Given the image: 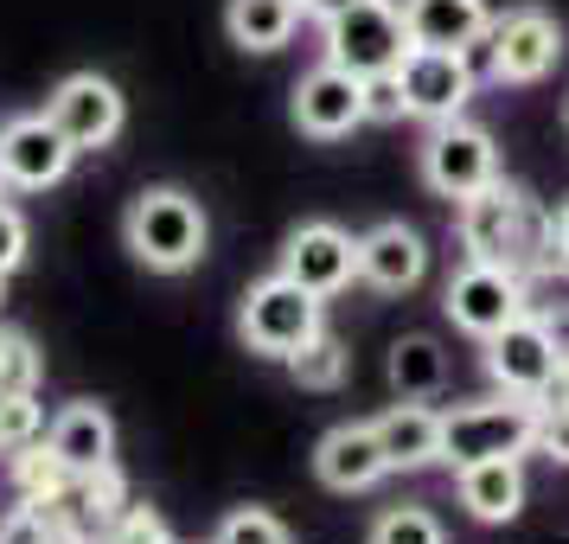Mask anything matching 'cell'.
<instances>
[{
    "instance_id": "11",
    "label": "cell",
    "mask_w": 569,
    "mask_h": 544,
    "mask_svg": "<svg viewBox=\"0 0 569 544\" xmlns=\"http://www.w3.org/2000/svg\"><path fill=\"white\" fill-rule=\"evenodd\" d=\"M365 78L346 71L333 58H320L308 78L295 83V129L313 141H346L352 129H365Z\"/></svg>"
},
{
    "instance_id": "21",
    "label": "cell",
    "mask_w": 569,
    "mask_h": 544,
    "mask_svg": "<svg viewBox=\"0 0 569 544\" xmlns=\"http://www.w3.org/2000/svg\"><path fill=\"white\" fill-rule=\"evenodd\" d=\"M455 481H461V506L480 518V525H512V518L525 513V467H518V455L455 467Z\"/></svg>"
},
{
    "instance_id": "25",
    "label": "cell",
    "mask_w": 569,
    "mask_h": 544,
    "mask_svg": "<svg viewBox=\"0 0 569 544\" xmlns=\"http://www.w3.org/2000/svg\"><path fill=\"white\" fill-rule=\"evenodd\" d=\"M288 372H295V385H301V390H339V385H346V346L320 327V334L288 359Z\"/></svg>"
},
{
    "instance_id": "33",
    "label": "cell",
    "mask_w": 569,
    "mask_h": 544,
    "mask_svg": "<svg viewBox=\"0 0 569 544\" xmlns=\"http://www.w3.org/2000/svg\"><path fill=\"white\" fill-rule=\"evenodd\" d=\"M538 448H543V455H550L557 467H569V404H543Z\"/></svg>"
},
{
    "instance_id": "40",
    "label": "cell",
    "mask_w": 569,
    "mask_h": 544,
    "mask_svg": "<svg viewBox=\"0 0 569 544\" xmlns=\"http://www.w3.org/2000/svg\"><path fill=\"white\" fill-rule=\"evenodd\" d=\"M0 186H7V180H0Z\"/></svg>"
},
{
    "instance_id": "22",
    "label": "cell",
    "mask_w": 569,
    "mask_h": 544,
    "mask_svg": "<svg viewBox=\"0 0 569 544\" xmlns=\"http://www.w3.org/2000/svg\"><path fill=\"white\" fill-rule=\"evenodd\" d=\"M301 20H308L301 0H231L224 7V32L243 52H282Z\"/></svg>"
},
{
    "instance_id": "38",
    "label": "cell",
    "mask_w": 569,
    "mask_h": 544,
    "mask_svg": "<svg viewBox=\"0 0 569 544\" xmlns=\"http://www.w3.org/2000/svg\"><path fill=\"white\" fill-rule=\"evenodd\" d=\"M563 122H569V109H563Z\"/></svg>"
},
{
    "instance_id": "27",
    "label": "cell",
    "mask_w": 569,
    "mask_h": 544,
    "mask_svg": "<svg viewBox=\"0 0 569 544\" xmlns=\"http://www.w3.org/2000/svg\"><path fill=\"white\" fill-rule=\"evenodd\" d=\"M365 544H448V538H441V518L429 506H390V513L371 518Z\"/></svg>"
},
{
    "instance_id": "24",
    "label": "cell",
    "mask_w": 569,
    "mask_h": 544,
    "mask_svg": "<svg viewBox=\"0 0 569 544\" xmlns=\"http://www.w3.org/2000/svg\"><path fill=\"white\" fill-rule=\"evenodd\" d=\"M7 467H13L20 500H46V493L71 487V467H64V455H58L52 442H32V448H20V455H7Z\"/></svg>"
},
{
    "instance_id": "7",
    "label": "cell",
    "mask_w": 569,
    "mask_h": 544,
    "mask_svg": "<svg viewBox=\"0 0 569 544\" xmlns=\"http://www.w3.org/2000/svg\"><path fill=\"white\" fill-rule=\"evenodd\" d=\"M441 308H448V320H455L461 334L480 339V346H487L499 327H512L518 314H531V308H525V276H518V269L473 263V257L448 276V288H441Z\"/></svg>"
},
{
    "instance_id": "20",
    "label": "cell",
    "mask_w": 569,
    "mask_h": 544,
    "mask_svg": "<svg viewBox=\"0 0 569 544\" xmlns=\"http://www.w3.org/2000/svg\"><path fill=\"white\" fill-rule=\"evenodd\" d=\"M64 467L71 474H97V467H116V423H109L103 404H64L52 416V429H46Z\"/></svg>"
},
{
    "instance_id": "2",
    "label": "cell",
    "mask_w": 569,
    "mask_h": 544,
    "mask_svg": "<svg viewBox=\"0 0 569 544\" xmlns=\"http://www.w3.org/2000/svg\"><path fill=\"white\" fill-rule=\"evenodd\" d=\"M122 237H129L134 263H148L160 276H180L192 263L206 257L211 244V225H206V206L180 192V186H148L134 192L129 218H122Z\"/></svg>"
},
{
    "instance_id": "37",
    "label": "cell",
    "mask_w": 569,
    "mask_h": 544,
    "mask_svg": "<svg viewBox=\"0 0 569 544\" xmlns=\"http://www.w3.org/2000/svg\"><path fill=\"white\" fill-rule=\"evenodd\" d=\"M346 7H352V0H301L308 20H333V13H346Z\"/></svg>"
},
{
    "instance_id": "14",
    "label": "cell",
    "mask_w": 569,
    "mask_h": 544,
    "mask_svg": "<svg viewBox=\"0 0 569 544\" xmlns=\"http://www.w3.org/2000/svg\"><path fill=\"white\" fill-rule=\"evenodd\" d=\"M563 58V27L543 7H512L492 20V78L499 83H543Z\"/></svg>"
},
{
    "instance_id": "12",
    "label": "cell",
    "mask_w": 569,
    "mask_h": 544,
    "mask_svg": "<svg viewBox=\"0 0 569 544\" xmlns=\"http://www.w3.org/2000/svg\"><path fill=\"white\" fill-rule=\"evenodd\" d=\"M71 160L78 148L64 141L52 116H13L7 129H0V180L13 186V192H46L71 174Z\"/></svg>"
},
{
    "instance_id": "26",
    "label": "cell",
    "mask_w": 569,
    "mask_h": 544,
    "mask_svg": "<svg viewBox=\"0 0 569 544\" xmlns=\"http://www.w3.org/2000/svg\"><path fill=\"white\" fill-rule=\"evenodd\" d=\"M32 442H46V411H39V390H13L0 397V455H20Z\"/></svg>"
},
{
    "instance_id": "19",
    "label": "cell",
    "mask_w": 569,
    "mask_h": 544,
    "mask_svg": "<svg viewBox=\"0 0 569 544\" xmlns=\"http://www.w3.org/2000/svg\"><path fill=\"white\" fill-rule=\"evenodd\" d=\"M371 423H378V442H385V455H390V474H422V467L441 462V411L416 404V397H397Z\"/></svg>"
},
{
    "instance_id": "16",
    "label": "cell",
    "mask_w": 569,
    "mask_h": 544,
    "mask_svg": "<svg viewBox=\"0 0 569 544\" xmlns=\"http://www.w3.org/2000/svg\"><path fill=\"white\" fill-rule=\"evenodd\" d=\"M313 474L327 493H371L390 474V455L378 442V423H339L313 448Z\"/></svg>"
},
{
    "instance_id": "29",
    "label": "cell",
    "mask_w": 569,
    "mask_h": 544,
    "mask_svg": "<svg viewBox=\"0 0 569 544\" xmlns=\"http://www.w3.org/2000/svg\"><path fill=\"white\" fill-rule=\"evenodd\" d=\"M211 544H295V538H288V525L276 513H262V506H237V513L218 525V538Z\"/></svg>"
},
{
    "instance_id": "5",
    "label": "cell",
    "mask_w": 569,
    "mask_h": 544,
    "mask_svg": "<svg viewBox=\"0 0 569 544\" xmlns=\"http://www.w3.org/2000/svg\"><path fill=\"white\" fill-rule=\"evenodd\" d=\"M327 27V58L359 71V78H378V71H397L403 58L416 52L410 27H403V7L397 0H352L346 13L320 20Z\"/></svg>"
},
{
    "instance_id": "31",
    "label": "cell",
    "mask_w": 569,
    "mask_h": 544,
    "mask_svg": "<svg viewBox=\"0 0 569 544\" xmlns=\"http://www.w3.org/2000/svg\"><path fill=\"white\" fill-rule=\"evenodd\" d=\"M365 116H371V122H397V116H410V97H403V78H397V71L365 78Z\"/></svg>"
},
{
    "instance_id": "10",
    "label": "cell",
    "mask_w": 569,
    "mask_h": 544,
    "mask_svg": "<svg viewBox=\"0 0 569 544\" xmlns=\"http://www.w3.org/2000/svg\"><path fill=\"white\" fill-rule=\"evenodd\" d=\"M46 116L64 129V141H71L78 155H97V148H109V141L122 135L129 103H122V90H116L109 78L78 71V78H64L52 97H46Z\"/></svg>"
},
{
    "instance_id": "18",
    "label": "cell",
    "mask_w": 569,
    "mask_h": 544,
    "mask_svg": "<svg viewBox=\"0 0 569 544\" xmlns=\"http://www.w3.org/2000/svg\"><path fill=\"white\" fill-rule=\"evenodd\" d=\"M403 27L429 52H473L492 32L487 0H403Z\"/></svg>"
},
{
    "instance_id": "17",
    "label": "cell",
    "mask_w": 569,
    "mask_h": 544,
    "mask_svg": "<svg viewBox=\"0 0 569 544\" xmlns=\"http://www.w3.org/2000/svg\"><path fill=\"white\" fill-rule=\"evenodd\" d=\"M359 276L371 288H385V295H410L429 276V244H422V231H410L403 218L365 231L359 237Z\"/></svg>"
},
{
    "instance_id": "3",
    "label": "cell",
    "mask_w": 569,
    "mask_h": 544,
    "mask_svg": "<svg viewBox=\"0 0 569 544\" xmlns=\"http://www.w3.org/2000/svg\"><path fill=\"white\" fill-rule=\"evenodd\" d=\"M538 423H543V404L538 397H512V390L487 397V404L441 411V462L473 467V462H499V455H531Z\"/></svg>"
},
{
    "instance_id": "6",
    "label": "cell",
    "mask_w": 569,
    "mask_h": 544,
    "mask_svg": "<svg viewBox=\"0 0 569 544\" xmlns=\"http://www.w3.org/2000/svg\"><path fill=\"white\" fill-rule=\"evenodd\" d=\"M422 180H429V192H441V199H473L480 186L499 180V148H492V135L480 129V122H467V116H455V122H429V141H422Z\"/></svg>"
},
{
    "instance_id": "1",
    "label": "cell",
    "mask_w": 569,
    "mask_h": 544,
    "mask_svg": "<svg viewBox=\"0 0 569 544\" xmlns=\"http://www.w3.org/2000/svg\"><path fill=\"white\" fill-rule=\"evenodd\" d=\"M461 250L473 263H499V269H518V276L563 269L550 211H538L531 192H518L506 180H492L473 199H461Z\"/></svg>"
},
{
    "instance_id": "4",
    "label": "cell",
    "mask_w": 569,
    "mask_h": 544,
    "mask_svg": "<svg viewBox=\"0 0 569 544\" xmlns=\"http://www.w3.org/2000/svg\"><path fill=\"white\" fill-rule=\"evenodd\" d=\"M320 327H327L320 295H308V288L295 283V276H282V269L262 276V283L243 295V308H237V334H243V346L262 353V359H282V365L295 359Z\"/></svg>"
},
{
    "instance_id": "39",
    "label": "cell",
    "mask_w": 569,
    "mask_h": 544,
    "mask_svg": "<svg viewBox=\"0 0 569 544\" xmlns=\"http://www.w3.org/2000/svg\"><path fill=\"white\" fill-rule=\"evenodd\" d=\"M0 283H7V276H0Z\"/></svg>"
},
{
    "instance_id": "36",
    "label": "cell",
    "mask_w": 569,
    "mask_h": 544,
    "mask_svg": "<svg viewBox=\"0 0 569 544\" xmlns=\"http://www.w3.org/2000/svg\"><path fill=\"white\" fill-rule=\"evenodd\" d=\"M550 225H557V263L569 269V199H563L557 211H550Z\"/></svg>"
},
{
    "instance_id": "9",
    "label": "cell",
    "mask_w": 569,
    "mask_h": 544,
    "mask_svg": "<svg viewBox=\"0 0 569 544\" xmlns=\"http://www.w3.org/2000/svg\"><path fill=\"white\" fill-rule=\"evenodd\" d=\"M32 506L46 513V525H52L64 544H103L109 525L129 506V487H122L116 467H97V474H71L64 493H46V500H32Z\"/></svg>"
},
{
    "instance_id": "13",
    "label": "cell",
    "mask_w": 569,
    "mask_h": 544,
    "mask_svg": "<svg viewBox=\"0 0 569 544\" xmlns=\"http://www.w3.org/2000/svg\"><path fill=\"white\" fill-rule=\"evenodd\" d=\"M397 78H403L410 116H422V122H455L473 103V90H480V65L467 52H429V46H416L397 65Z\"/></svg>"
},
{
    "instance_id": "32",
    "label": "cell",
    "mask_w": 569,
    "mask_h": 544,
    "mask_svg": "<svg viewBox=\"0 0 569 544\" xmlns=\"http://www.w3.org/2000/svg\"><path fill=\"white\" fill-rule=\"evenodd\" d=\"M0 544H64V538H58L52 525H46V513H39L32 500H20L13 513L0 518Z\"/></svg>"
},
{
    "instance_id": "23",
    "label": "cell",
    "mask_w": 569,
    "mask_h": 544,
    "mask_svg": "<svg viewBox=\"0 0 569 544\" xmlns=\"http://www.w3.org/2000/svg\"><path fill=\"white\" fill-rule=\"evenodd\" d=\"M385 372H390V390H397V397H416V404H429V397L448 385V353H441L429 334H403L397 346H390Z\"/></svg>"
},
{
    "instance_id": "15",
    "label": "cell",
    "mask_w": 569,
    "mask_h": 544,
    "mask_svg": "<svg viewBox=\"0 0 569 544\" xmlns=\"http://www.w3.org/2000/svg\"><path fill=\"white\" fill-rule=\"evenodd\" d=\"M282 276H295L308 295L327 301L339 288H352V276H359V237H346L339 225H301L282 250Z\"/></svg>"
},
{
    "instance_id": "28",
    "label": "cell",
    "mask_w": 569,
    "mask_h": 544,
    "mask_svg": "<svg viewBox=\"0 0 569 544\" xmlns=\"http://www.w3.org/2000/svg\"><path fill=\"white\" fill-rule=\"evenodd\" d=\"M39 378H46L39 346H32L20 327H0V397H13V390H39Z\"/></svg>"
},
{
    "instance_id": "34",
    "label": "cell",
    "mask_w": 569,
    "mask_h": 544,
    "mask_svg": "<svg viewBox=\"0 0 569 544\" xmlns=\"http://www.w3.org/2000/svg\"><path fill=\"white\" fill-rule=\"evenodd\" d=\"M20 257H27V218L0 199V276H13Z\"/></svg>"
},
{
    "instance_id": "30",
    "label": "cell",
    "mask_w": 569,
    "mask_h": 544,
    "mask_svg": "<svg viewBox=\"0 0 569 544\" xmlns=\"http://www.w3.org/2000/svg\"><path fill=\"white\" fill-rule=\"evenodd\" d=\"M103 544H173V532H167V518L154 506H122V518L109 525Z\"/></svg>"
},
{
    "instance_id": "35",
    "label": "cell",
    "mask_w": 569,
    "mask_h": 544,
    "mask_svg": "<svg viewBox=\"0 0 569 544\" xmlns=\"http://www.w3.org/2000/svg\"><path fill=\"white\" fill-rule=\"evenodd\" d=\"M538 404H569V346H563V365H557V378H550V390H543Z\"/></svg>"
},
{
    "instance_id": "8",
    "label": "cell",
    "mask_w": 569,
    "mask_h": 544,
    "mask_svg": "<svg viewBox=\"0 0 569 544\" xmlns=\"http://www.w3.org/2000/svg\"><path fill=\"white\" fill-rule=\"evenodd\" d=\"M557 365H563V346L550 334V320H538V314H518L512 327H499L487 339V378L512 397H543Z\"/></svg>"
}]
</instances>
